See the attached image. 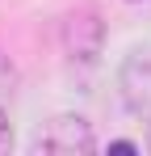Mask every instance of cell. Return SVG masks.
Here are the masks:
<instances>
[{"label": "cell", "mask_w": 151, "mask_h": 156, "mask_svg": "<svg viewBox=\"0 0 151 156\" xmlns=\"http://www.w3.org/2000/svg\"><path fill=\"white\" fill-rule=\"evenodd\" d=\"M34 148H38V152H92L97 139H92L88 118H80V114H59V118H50L46 127L34 135Z\"/></svg>", "instance_id": "cell-1"}, {"label": "cell", "mask_w": 151, "mask_h": 156, "mask_svg": "<svg viewBox=\"0 0 151 156\" xmlns=\"http://www.w3.org/2000/svg\"><path fill=\"white\" fill-rule=\"evenodd\" d=\"M122 93L134 114H151V51H134L122 63Z\"/></svg>", "instance_id": "cell-2"}, {"label": "cell", "mask_w": 151, "mask_h": 156, "mask_svg": "<svg viewBox=\"0 0 151 156\" xmlns=\"http://www.w3.org/2000/svg\"><path fill=\"white\" fill-rule=\"evenodd\" d=\"M8 144H13V131H8V118L0 110V152H8Z\"/></svg>", "instance_id": "cell-3"}, {"label": "cell", "mask_w": 151, "mask_h": 156, "mask_svg": "<svg viewBox=\"0 0 151 156\" xmlns=\"http://www.w3.org/2000/svg\"><path fill=\"white\" fill-rule=\"evenodd\" d=\"M13 76V68H8V63H4V55H0V80H8Z\"/></svg>", "instance_id": "cell-4"}, {"label": "cell", "mask_w": 151, "mask_h": 156, "mask_svg": "<svg viewBox=\"0 0 151 156\" xmlns=\"http://www.w3.org/2000/svg\"><path fill=\"white\" fill-rule=\"evenodd\" d=\"M130 4H143V0H130Z\"/></svg>", "instance_id": "cell-5"}]
</instances>
